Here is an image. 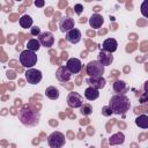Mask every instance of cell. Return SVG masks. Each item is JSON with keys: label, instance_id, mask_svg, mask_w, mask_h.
Segmentation results:
<instances>
[{"label": "cell", "instance_id": "484cf974", "mask_svg": "<svg viewBox=\"0 0 148 148\" xmlns=\"http://www.w3.org/2000/svg\"><path fill=\"white\" fill-rule=\"evenodd\" d=\"M30 34L32 35V36H38L39 34H40V28H38L37 25H31V28H30Z\"/></svg>", "mask_w": 148, "mask_h": 148}, {"label": "cell", "instance_id": "603a6c76", "mask_svg": "<svg viewBox=\"0 0 148 148\" xmlns=\"http://www.w3.org/2000/svg\"><path fill=\"white\" fill-rule=\"evenodd\" d=\"M39 47H40V43H39V40L36 39V38H31V39H29L28 43H27V49L30 50V51L36 52V51L39 50Z\"/></svg>", "mask_w": 148, "mask_h": 148}, {"label": "cell", "instance_id": "4316f807", "mask_svg": "<svg viewBox=\"0 0 148 148\" xmlns=\"http://www.w3.org/2000/svg\"><path fill=\"white\" fill-rule=\"evenodd\" d=\"M74 12H75V14L80 15V14L83 12V6H82L81 3H76V5H74Z\"/></svg>", "mask_w": 148, "mask_h": 148}, {"label": "cell", "instance_id": "83f0119b", "mask_svg": "<svg viewBox=\"0 0 148 148\" xmlns=\"http://www.w3.org/2000/svg\"><path fill=\"white\" fill-rule=\"evenodd\" d=\"M146 7H147V0H145V1L142 2V5H141V14H142L145 17H148V13H147Z\"/></svg>", "mask_w": 148, "mask_h": 148}, {"label": "cell", "instance_id": "2e32d148", "mask_svg": "<svg viewBox=\"0 0 148 148\" xmlns=\"http://www.w3.org/2000/svg\"><path fill=\"white\" fill-rule=\"evenodd\" d=\"M102 49L105 50V51H108V52L113 53V52L117 51V49H118V42H117L114 38H108V39H105V40L103 42Z\"/></svg>", "mask_w": 148, "mask_h": 148}, {"label": "cell", "instance_id": "5b68a950", "mask_svg": "<svg viewBox=\"0 0 148 148\" xmlns=\"http://www.w3.org/2000/svg\"><path fill=\"white\" fill-rule=\"evenodd\" d=\"M65 142H66L65 135L59 131L52 132L47 136V145L51 148H60V147H62L65 145Z\"/></svg>", "mask_w": 148, "mask_h": 148}, {"label": "cell", "instance_id": "3957f363", "mask_svg": "<svg viewBox=\"0 0 148 148\" xmlns=\"http://www.w3.org/2000/svg\"><path fill=\"white\" fill-rule=\"evenodd\" d=\"M18 59H20L21 65H22L23 67H25V68H31V67H34V66L37 64V60H38L37 54H36L34 51H30V50H28V49H27V50H23V51L20 53Z\"/></svg>", "mask_w": 148, "mask_h": 148}, {"label": "cell", "instance_id": "d4e9b609", "mask_svg": "<svg viewBox=\"0 0 148 148\" xmlns=\"http://www.w3.org/2000/svg\"><path fill=\"white\" fill-rule=\"evenodd\" d=\"M102 114H103L104 117H110V116L112 114V110H111V108H110L109 105L103 106V108H102Z\"/></svg>", "mask_w": 148, "mask_h": 148}, {"label": "cell", "instance_id": "9a60e30c", "mask_svg": "<svg viewBox=\"0 0 148 148\" xmlns=\"http://www.w3.org/2000/svg\"><path fill=\"white\" fill-rule=\"evenodd\" d=\"M88 22H89V25H90L92 29H98V28H101L102 24L104 23V18H103L102 15L95 13V14H92V15L89 17V21H88Z\"/></svg>", "mask_w": 148, "mask_h": 148}, {"label": "cell", "instance_id": "44dd1931", "mask_svg": "<svg viewBox=\"0 0 148 148\" xmlns=\"http://www.w3.org/2000/svg\"><path fill=\"white\" fill-rule=\"evenodd\" d=\"M135 124L140 128H148V116L147 114H140L139 117L135 118Z\"/></svg>", "mask_w": 148, "mask_h": 148}, {"label": "cell", "instance_id": "e0dca14e", "mask_svg": "<svg viewBox=\"0 0 148 148\" xmlns=\"http://www.w3.org/2000/svg\"><path fill=\"white\" fill-rule=\"evenodd\" d=\"M125 141V135L123 132H117L114 134H112L109 138V143L111 146H117V145H123Z\"/></svg>", "mask_w": 148, "mask_h": 148}, {"label": "cell", "instance_id": "5bb4252c", "mask_svg": "<svg viewBox=\"0 0 148 148\" xmlns=\"http://www.w3.org/2000/svg\"><path fill=\"white\" fill-rule=\"evenodd\" d=\"M103 66H109L113 61V56L111 52H108L105 50H101L98 53V59H97Z\"/></svg>", "mask_w": 148, "mask_h": 148}, {"label": "cell", "instance_id": "ba28073f", "mask_svg": "<svg viewBox=\"0 0 148 148\" xmlns=\"http://www.w3.org/2000/svg\"><path fill=\"white\" fill-rule=\"evenodd\" d=\"M37 37H38V40H39V43H40V46H44V47H51V46H53V44H54V37H53V34L50 32V31L40 32Z\"/></svg>", "mask_w": 148, "mask_h": 148}, {"label": "cell", "instance_id": "277c9868", "mask_svg": "<svg viewBox=\"0 0 148 148\" xmlns=\"http://www.w3.org/2000/svg\"><path fill=\"white\" fill-rule=\"evenodd\" d=\"M105 66H103L98 60H91L86 66V72L88 76H103Z\"/></svg>", "mask_w": 148, "mask_h": 148}, {"label": "cell", "instance_id": "30bf717a", "mask_svg": "<svg viewBox=\"0 0 148 148\" xmlns=\"http://www.w3.org/2000/svg\"><path fill=\"white\" fill-rule=\"evenodd\" d=\"M66 67L72 74H77L82 69V64L77 58H69L66 62Z\"/></svg>", "mask_w": 148, "mask_h": 148}, {"label": "cell", "instance_id": "52a82bcc", "mask_svg": "<svg viewBox=\"0 0 148 148\" xmlns=\"http://www.w3.org/2000/svg\"><path fill=\"white\" fill-rule=\"evenodd\" d=\"M66 101H67V105L69 108H73V109H77V108H80L83 104V97L79 92H76V91L69 92L67 95Z\"/></svg>", "mask_w": 148, "mask_h": 148}, {"label": "cell", "instance_id": "9c48e42d", "mask_svg": "<svg viewBox=\"0 0 148 148\" xmlns=\"http://www.w3.org/2000/svg\"><path fill=\"white\" fill-rule=\"evenodd\" d=\"M86 82L89 86H91V87H94V88H96V89L99 90V89H102V88L105 87L106 80L103 76H88L86 79Z\"/></svg>", "mask_w": 148, "mask_h": 148}, {"label": "cell", "instance_id": "7c38bea8", "mask_svg": "<svg viewBox=\"0 0 148 148\" xmlns=\"http://www.w3.org/2000/svg\"><path fill=\"white\" fill-rule=\"evenodd\" d=\"M66 40L72 44H77L81 40V31L75 27L66 32Z\"/></svg>", "mask_w": 148, "mask_h": 148}, {"label": "cell", "instance_id": "ac0fdd59", "mask_svg": "<svg viewBox=\"0 0 148 148\" xmlns=\"http://www.w3.org/2000/svg\"><path fill=\"white\" fill-rule=\"evenodd\" d=\"M84 97H86L88 101H95V99H97V98L99 97V91H98V89H96V88L89 86V87H87L86 90H84Z\"/></svg>", "mask_w": 148, "mask_h": 148}, {"label": "cell", "instance_id": "6da1fadb", "mask_svg": "<svg viewBox=\"0 0 148 148\" xmlns=\"http://www.w3.org/2000/svg\"><path fill=\"white\" fill-rule=\"evenodd\" d=\"M17 117H18V120L24 126L34 127V126L38 125L39 119H40V113L35 106H32L30 104H24L18 110Z\"/></svg>", "mask_w": 148, "mask_h": 148}, {"label": "cell", "instance_id": "cb8c5ba5", "mask_svg": "<svg viewBox=\"0 0 148 148\" xmlns=\"http://www.w3.org/2000/svg\"><path fill=\"white\" fill-rule=\"evenodd\" d=\"M80 112H81L82 116H90L91 112H92V108H91L90 104L84 103V104H82L80 106Z\"/></svg>", "mask_w": 148, "mask_h": 148}, {"label": "cell", "instance_id": "8992f818", "mask_svg": "<svg viewBox=\"0 0 148 148\" xmlns=\"http://www.w3.org/2000/svg\"><path fill=\"white\" fill-rule=\"evenodd\" d=\"M24 76H25V80L28 81V83L30 84H37L42 81V72L39 69H36V68H28L24 73Z\"/></svg>", "mask_w": 148, "mask_h": 148}, {"label": "cell", "instance_id": "7a4b0ae2", "mask_svg": "<svg viewBox=\"0 0 148 148\" xmlns=\"http://www.w3.org/2000/svg\"><path fill=\"white\" fill-rule=\"evenodd\" d=\"M109 106L111 108L112 113H114V114H125L131 108V102H130V99L126 95L116 94L110 98Z\"/></svg>", "mask_w": 148, "mask_h": 148}, {"label": "cell", "instance_id": "8fae6325", "mask_svg": "<svg viewBox=\"0 0 148 148\" xmlns=\"http://www.w3.org/2000/svg\"><path fill=\"white\" fill-rule=\"evenodd\" d=\"M56 77L60 82H67V81L71 80L72 73L67 69L66 66H60V67H58V69L56 72Z\"/></svg>", "mask_w": 148, "mask_h": 148}, {"label": "cell", "instance_id": "ffe728a7", "mask_svg": "<svg viewBox=\"0 0 148 148\" xmlns=\"http://www.w3.org/2000/svg\"><path fill=\"white\" fill-rule=\"evenodd\" d=\"M45 96L50 99H58L59 98V90L54 86H50L45 89Z\"/></svg>", "mask_w": 148, "mask_h": 148}, {"label": "cell", "instance_id": "f546056e", "mask_svg": "<svg viewBox=\"0 0 148 148\" xmlns=\"http://www.w3.org/2000/svg\"><path fill=\"white\" fill-rule=\"evenodd\" d=\"M16 1H22V0H16Z\"/></svg>", "mask_w": 148, "mask_h": 148}, {"label": "cell", "instance_id": "d6986e66", "mask_svg": "<svg viewBox=\"0 0 148 148\" xmlns=\"http://www.w3.org/2000/svg\"><path fill=\"white\" fill-rule=\"evenodd\" d=\"M18 23H20V25H21L23 29H28V28H31V25H32L34 21H32V18H31V16H30V15L24 14V15H22V16L20 17Z\"/></svg>", "mask_w": 148, "mask_h": 148}, {"label": "cell", "instance_id": "f1b7e54d", "mask_svg": "<svg viewBox=\"0 0 148 148\" xmlns=\"http://www.w3.org/2000/svg\"><path fill=\"white\" fill-rule=\"evenodd\" d=\"M34 5H35L36 7H38V8H42V7H44L45 1H44V0H35V1H34Z\"/></svg>", "mask_w": 148, "mask_h": 148}, {"label": "cell", "instance_id": "4fadbf2b", "mask_svg": "<svg viewBox=\"0 0 148 148\" xmlns=\"http://www.w3.org/2000/svg\"><path fill=\"white\" fill-rule=\"evenodd\" d=\"M75 27V22H74V18L69 17V16H65L60 20L59 22V28L62 32H67L68 30L73 29Z\"/></svg>", "mask_w": 148, "mask_h": 148}, {"label": "cell", "instance_id": "7402d4cb", "mask_svg": "<svg viewBox=\"0 0 148 148\" xmlns=\"http://www.w3.org/2000/svg\"><path fill=\"white\" fill-rule=\"evenodd\" d=\"M113 90L117 94H124V91L126 90V83L123 80H117L113 82Z\"/></svg>", "mask_w": 148, "mask_h": 148}]
</instances>
